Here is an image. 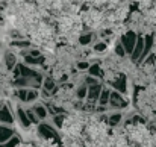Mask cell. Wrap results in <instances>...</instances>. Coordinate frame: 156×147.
<instances>
[{
  "mask_svg": "<svg viewBox=\"0 0 156 147\" xmlns=\"http://www.w3.org/2000/svg\"><path fill=\"white\" fill-rule=\"evenodd\" d=\"M127 137L129 143L133 144H141V146H153L156 144V135L143 123L140 121H133V123H127L126 127H123Z\"/></svg>",
  "mask_w": 156,
  "mask_h": 147,
  "instance_id": "cell-1",
  "label": "cell"
},
{
  "mask_svg": "<svg viewBox=\"0 0 156 147\" xmlns=\"http://www.w3.org/2000/svg\"><path fill=\"white\" fill-rule=\"evenodd\" d=\"M136 5V11L143 15L146 23L153 29L156 26V0H133Z\"/></svg>",
  "mask_w": 156,
  "mask_h": 147,
  "instance_id": "cell-2",
  "label": "cell"
}]
</instances>
